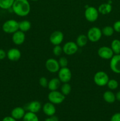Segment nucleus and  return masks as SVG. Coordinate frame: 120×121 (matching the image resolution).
<instances>
[{"label": "nucleus", "mask_w": 120, "mask_h": 121, "mask_svg": "<svg viewBox=\"0 0 120 121\" xmlns=\"http://www.w3.org/2000/svg\"><path fill=\"white\" fill-rule=\"evenodd\" d=\"M11 8L18 16L26 17L30 13L31 5L28 0H15Z\"/></svg>", "instance_id": "1"}, {"label": "nucleus", "mask_w": 120, "mask_h": 121, "mask_svg": "<svg viewBox=\"0 0 120 121\" xmlns=\"http://www.w3.org/2000/svg\"><path fill=\"white\" fill-rule=\"evenodd\" d=\"M2 29L7 34H14L19 30V22L13 19L7 20L2 24Z\"/></svg>", "instance_id": "2"}, {"label": "nucleus", "mask_w": 120, "mask_h": 121, "mask_svg": "<svg viewBox=\"0 0 120 121\" xmlns=\"http://www.w3.org/2000/svg\"><path fill=\"white\" fill-rule=\"evenodd\" d=\"M109 80V78L108 74L104 71H98L94 76V83L100 87L106 86Z\"/></svg>", "instance_id": "3"}, {"label": "nucleus", "mask_w": 120, "mask_h": 121, "mask_svg": "<svg viewBox=\"0 0 120 121\" xmlns=\"http://www.w3.org/2000/svg\"><path fill=\"white\" fill-rule=\"evenodd\" d=\"M102 31L97 27H92L88 30L87 36L88 40L92 43H96L101 39Z\"/></svg>", "instance_id": "4"}, {"label": "nucleus", "mask_w": 120, "mask_h": 121, "mask_svg": "<svg viewBox=\"0 0 120 121\" xmlns=\"http://www.w3.org/2000/svg\"><path fill=\"white\" fill-rule=\"evenodd\" d=\"M65 96L61 92L57 91H50L48 95V99L49 102L54 105H59L64 101Z\"/></svg>", "instance_id": "5"}, {"label": "nucleus", "mask_w": 120, "mask_h": 121, "mask_svg": "<svg viewBox=\"0 0 120 121\" xmlns=\"http://www.w3.org/2000/svg\"><path fill=\"white\" fill-rule=\"evenodd\" d=\"M85 17L86 20L88 21L91 22H93L94 21H96L99 16V12L98 9H96L95 7H88L86 8L84 13Z\"/></svg>", "instance_id": "6"}, {"label": "nucleus", "mask_w": 120, "mask_h": 121, "mask_svg": "<svg viewBox=\"0 0 120 121\" xmlns=\"http://www.w3.org/2000/svg\"><path fill=\"white\" fill-rule=\"evenodd\" d=\"M58 78L62 83H68L72 78V73L68 67H61L58 72Z\"/></svg>", "instance_id": "7"}, {"label": "nucleus", "mask_w": 120, "mask_h": 121, "mask_svg": "<svg viewBox=\"0 0 120 121\" xmlns=\"http://www.w3.org/2000/svg\"><path fill=\"white\" fill-rule=\"evenodd\" d=\"M78 46L74 41H68L65 43L62 47L63 53L68 56H72L75 54L78 50Z\"/></svg>", "instance_id": "8"}, {"label": "nucleus", "mask_w": 120, "mask_h": 121, "mask_svg": "<svg viewBox=\"0 0 120 121\" xmlns=\"http://www.w3.org/2000/svg\"><path fill=\"white\" fill-rule=\"evenodd\" d=\"M97 53L100 58L105 60H110L114 55L111 48L105 46L100 47L98 50Z\"/></svg>", "instance_id": "9"}, {"label": "nucleus", "mask_w": 120, "mask_h": 121, "mask_svg": "<svg viewBox=\"0 0 120 121\" xmlns=\"http://www.w3.org/2000/svg\"><path fill=\"white\" fill-rule=\"evenodd\" d=\"M64 35L61 31L56 30L51 34L49 36V41L54 46L60 45L63 41Z\"/></svg>", "instance_id": "10"}, {"label": "nucleus", "mask_w": 120, "mask_h": 121, "mask_svg": "<svg viewBox=\"0 0 120 121\" xmlns=\"http://www.w3.org/2000/svg\"><path fill=\"white\" fill-rule=\"evenodd\" d=\"M45 67L48 72L52 73H56L60 69L58 61L54 58L47 59L45 62Z\"/></svg>", "instance_id": "11"}, {"label": "nucleus", "mask_w": 120, "mask_h": 121, "mask_svg": "<svg viewBox=\"0 0 120 121\" xmlns=\"http://www.w3.org/2000/svg\"><path fill=\"white\" fill-rule=\"evenodd\" d=\"M109 67L112 72L120 74V54H114L110 59Z\"/></svg>", "instance_id": "12"}, {"label": "nucleus", "mask_w": 120, "mask_h": 121, "mask_svg": "<svg viewBox=\"0 0 120 121\" xmlns=\"http://www.w3.org/2000/svg\"><path fill=\"white\" fill-rule=\"evenodd\" d=\"M25 40V33L20 30H18L12 34V41L15 45L20 46L22 44Z\"/></svg>", "instance_id": "13"}, {"label": "nucleus", "mask_w": 120, "mask_h": 121, "mask_svg": "<svg viewBox=\"0 0 120 121\" xmlns=\"http://www.w3.org/2000/svg\"><path fill=\"white\" fill-rule=\"evenodd\" d=\"M7 57L10 61H17L21 57V53L16 48H11L7 52Z\"/></svg>", "instance_id": "14"}, {"label": "nucleus", "mask_w": 120, "mask_h": 121, "mask_svg": "<svg viewBox=\"0 0 120 121\" xmlns=\"http://www.w3.org/2000/svg\"><path fill=\"white\" fill-rule=\"evenodd\" d=\"M42 109L44 113L49 117L54 116L56 112V108L55 105L51 103L50 102L45 103L42 106Z\"/></svg>", "instance_id": "15"}, {"label": "nucleus", "mask_w": 120, "mask_h": 121, "mask_svg": "<svg viewBox=\"0 0 120 121\" xmlns=\"http://www.w3.org/2000/svg\"><path fill=\"white\" fill-rule=\"evenodd\" d=\"M25 113L26 112L24 108L20 107V106H18L12 110L11 112V116L16 120H20L24 118Z\"/></svg>", "instance_id": "16"}, {"label": "nucleus", "mask_w": 120, "mask_h": 121, "mask_svg": "<svg viewBox=\"0 0 120 121\" xmlns=\"http://www.w3.org/2000/svg\"><path fill=\"white\" fill-rule=\"evenodd\" d=\"M42 108L41 104L40 102L38 100H33L30 102L29 104H27V109L29 112H33V113H36L40 111V110Z\"/></svg>", "instance_id": "17"}, {"label": "nucleus", "mask_w": 120, "mask_h": 121, "mask_svg": "<svg viewBox=\"0 0 120 121\" xmlns=\"http://www.w3.org/2000/svg\"><path fill=\"white\" fill-rule=\"evenodd\" d=\"M61 82L58 78H54L48 81L47 87L50 91H57L61 86Z\"/></svg>", "instance_id": "18"}, {"label": "nucleus", "mask_w": 120, "mask_h": 121, "mask_svg": "<svg viewBox=\"0 0 120 121\" xmlns=\"http://www.w3.org/2000/svg\"><path fill=\"white\" fill-rule=\"evenodd\" d=\"M112 7L111 4L109 2L101 4L98 8L99 14H102V15L109 14L112 11Z\"/></svg>", "instance_id": "19"}, {"label": "nucleus", "mask_w": 120, "mask_h": 121, "mask_svg": "<svg viewBox=\"0 0 120 121\" xmlns=\"http://www.w3.org/2000/svg\"><path fill=\"white\" fill-rule=\"evenodd\" d=\"M103 99L108 104H113L116 100L115 95L112 92V91H107L104 93Z\"/></svg>", "instance_id": "20"}, {"label": "nucleus", "mask_w": 120, "mask_h": 121, "mask_svg": "<svg viewBox=\"0 0 120 121\" xmlns=\"http://www.w3.org/2000/svg\"><path fill=\"white\" fill-rule=\"evenodd\" d=\"M31 28V23L28 20H22L19 22V30L25 33Z\"/></svg>", "instance_id": "21"}, {"label": "nucleus", "mask_w": 120, "mask_h": 121, "mask_svg": "<svg viewBox=\"0 0 120 121\" xmlns=\"http://www.w3.org/2000/svg\"><path fill=\"white\" fill-rule=\"evenodd\" d=\"M88 39L87 35L80 34L77 37L76 39V44L78 47H84L87 45Z\"/></svg>", "instance_id": "22"}, {"label": "nucleus", "mask_w": 120, "mask_h": 121, "mask_svg": "<svg viewBox=\"0 0 120 121\" xmlns=\"http://www.w3.org/2000/svg\"><path fill=\"white\" fill-rule=\"evenodd\" d=\"M111 48L114 54H120V40L118 39L113 40L111 43Z\"/></svg>", "instance_id": "23"}, {"label": "nucleus", "mask_w": 120, "mask_h": 121, "mask_svg": "<svg viewBox=\"0 0 120 121\" xmlns=\"http://www.w3.org/2000/svg\"><path fill=\"white\" fill-rule=\"evenodd\" d=\"M22 119H23V121H40L36 113L29 112V111L26 112Z\"/></svg>", "instance_id": "24"}, {"label": "nucleus", "mask_w": 120, "mask_h": 121, "mask_svg": "<svg viewBox=\"0 0 120 121\" xmlns=\"http://www.w3.org/2000/svg\"><path fill=\"white\" fill-rule=\"evenodd\" d=\"M15 0H0V8L2 9H9L12 8Z\"/></svg>", "instance_id": "25"}, {"label": "nucleus", "mask_w": 120, "mask_h": 121, "mask_svg": "<svg viewBox=\"0 0 120 121\" xmlns=\"http://www.w3.org/2000/svg\"><path fill=\"white\" fill-rule=\"evenodd\" d=\"M102 35H105L106 37H111L114 34V30L113 28V27L110 26H105L102 30Z\"/></svg>", "instance_id": "26"}, {"label": "nucleus", "mask_w": 120, "mask_h": 121, "mask_svg": "<svg viewBox=\"0 0 120 121\" xmlns=\"http://www.w3.org/2000/svg\"><path fill=\"white\" fill-rule=\"evenodd\" d=\"M71 92V86L68 83H64L61 86V92L64 96H68Z\"/></svg>", "instance_id": "27"}, {"label": "nucleus", "mask_w": 120, "mask_h": 121, "mask_svg": "<svg viewBox=\"0 0 120 121\" xmlns=\"http://www.w3.org/2000/svg\"><path fill=\"white\" fill-rule=\"evenodd\" d=\"M107 85L108 88L109 89V90H111V91H114V90H116L118 87L119 83L117 80H115V79H109Z\"/></svg>", "instance_id": "28"}, {"label": "nucleus", "mask_w": 120, "mask_h": 121, "mask_svg": "<svg viewBox=\"0 0 120 121\" xmlns=\"http://www.w3.org/2000/svg\"><path fill=\"white\" fill-rule=\"evenodd\" d=\"M63 52L62 50V47L60 46V45H56V46H54V48L52 50V53L54 56H59L62 54Z\"/></svg>", "instance_id": "29"}, {"label": "nucleus", "mask_w": 120, "mask_h": 121, "mask_svg": "<svg viewBox=\"0 0 120 121\" xmlns=\"http://www.w3.org/2000/svg\"><path fill=\"white\" fill-rule=\"evenodd\" d=\"M59 65L60 67H65L68 66V59L65 57H61L58 60Z\"/></svg>", "instance_id": "30"}, {"label": "nucleus", "mask_w": 120, "mask_h": 121, "mask_svg": "<svg viewBox=\"0 0 120 121\" xmlns=\"http://www.w3.org/2000/svg\"><path fill=\"white\" fill-rule=\"evenodd\" d=\"M48 81L45 77H41L39 79V84L42 87H47L48 86Z\"/></svg>", "instance_id": "31"}, {"label": "nucleus", "mask_w": 120, "mask_h": 121, "mask_svg": "<svg viewBox=\"0 0 120 121\" xmlns=\"http://www.w3.org/2000/svg\"><path fill=\"white\" fill-rule=\"evenodd\" d=\"M112 27L114 30V31L118 33H120V20L115 21L113 24Z\"/></svg>", "instance_id": "32"}, {"label": "nucleus", "mask_w": 120, "mask_h": 121, "mask_svg": "<svg viewBox=\"0 0 120 121\" xmlns=\"http://www.w3.org/2000/svg\"><path fill=\"white\" fill-rule=\"evenodd\" d=\"M110 121H120V112L114 113L111 118Z\"/></svg>", "instance_id": "33"}, {"label": "nucleus", "mask_w": 120, "mask_h": 121, "mask_svg": "<svg viewBox=\"0 0 120 121\" xmlns=\"http://www.w3.org/2000/svg\"><path fill=\"white\" fill-rule=\"evenodd\" d=\"M7 57V53L4 50L0 48V60H4Z\"/></svg>", "instance_id": "34"}, {"label": "nucleus", "mask_w": 120, "mask_h": 121, "mask_svg": "<svg viewBox=\"0 0 120 121\" xmlns=\"http://www.w3.org/2000/svg\"><path fill=\"white\" fill-rule=\"evenodd\" d=\"M44 121H58V118L57 117L54 115L47 118V119H45Z\"/></svg>", "instance_id": "35"}, {"label": "nucleus", "mask_w": 120, "mask_h": 121, "mask_svg": "<svg viewBox=\"0 0 120 121\" xmlns=\"http://www.w3.org/2000/svg\"><path fill=\"white\" fill-rule=\"evenodd\" d=\"M2 121H17L15 119L11 117V116H8V117H5L2 119Z\"/></svg>", "instance_id": "36"}, {"label": "nucleus", "mask_w": 120, "mask_h": 121, "mask_svg": "<svg viewBox=\"0 0 120 121\" xmlns=\"http://www.w3.org/2000/svg\"><path fill=\"white\" fill-rule=\"evenodd\" d=\"M115 98H116V100L120 101V91L116 92V93L115 94Z\"/></svg>", "instance_id": "37"}, {"label": "nucleus", "mask_w": 120, "mask_h": 121, "mask_svg": "<svg viewBox=\"0 0 120 121\" xmlns=\"http://www.w3.org/2000/svg\"><path fill=\"white\" fill-rule=\"evenodd\" d=\"M30 1H39V0H30Z\"/></svg>", "instance_id": "38"}, {"label": "nucleus", "mask_w": 120, "mask_h": 121, "mask_svg": "<svg viewBox=\"0 0 120 121\" xmlns=\"http://www.w3.org/2000/svg\"><path fill=\"white\" fill-rule=\"evenodd\" d=\"M0 28H1V26H0Z\"/></svg>", "instance_id": "39"}]
</instances>
